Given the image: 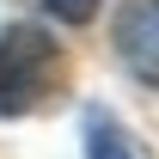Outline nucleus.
Instances as JSON below:
<instances>
[{
  "instance_id": "nucleus-1",
  "label": "nucleus",
  "mask_w": 159,
  "mask_h": 159,
  "mask_svg": "<svg viewBox=\"0 0 159 159\" xmlns=\"http://www.w3.org/2000/svg\"><path fill=\"white\" fill-rule=\"evenodd\" d=\"M61 43L43 25H6L0 31V116H31L61 86Z\"/></svg>"
},
{
  "instance_id": "nucleus-2",
  "label": "nucleus",
  "mask_w": 159,
  "mask_h": 159,
  "mask_svg": "<svg viewBox=\"0 0 159 159\" xmlns=\"http://www.w3.org/2000/svg\"><path fill=\"white\" fill-rule=\"evenodd\" d=\"M110 37H116L122 67L147 86H159V0H122Z\"/></svg>"
},
{
  "instance_id": "nucleus-3",
  "label": "nucleus",
  "mask_w": 159,
  "mask_h": 159,
  "mask_svg": "<svg viewBox=\"0 0 159 159\" xmlns=\"http://www.w3.org/2000/svg\"><path fill=\"white\" fill-rule=\"evenodd\" d=\"M86 159H135V147H129V135H122L116 116L86 110Z\"/></svg>"
},
{
  "instance_id": "nucleus-4",
  "label": "nucleus",
  "mask_w": 159,
  "mask_h": 159,
  "mask_svg": "<svg viewBox=\"0 0 159 159\" xmlns=\"http://www.w3.org/2000/svg\"><path fill=\"white\" fill-rule=\"evenodd\" d=\"M43 6H49L61 25H92L98 19V0H43Z\"/></svg>"
}]
</instances>
